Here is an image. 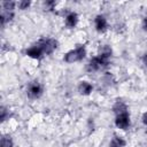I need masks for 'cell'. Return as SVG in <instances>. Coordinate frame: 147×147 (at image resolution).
I'll use <instances>...</instances> for the list:
<instances>
[{"label":"cell","mask_w":147,"mask_h":147,"mask_svg":"<svg viewBox=\"0 0 147 147\" xmlns=\"http://www.w3.org/2000/svg\"><path fill=\"white\" fill-rule=\"evenodd\" d=\"M142 62H144L145 65H147V53L144 55V57H142Z\"/></svg>","instance_id":"obj_20"},{"label":"cell","mask_w":147,"mask_h":147,"mask_svg":"<svg viewBox=\"0 0 147 147\" xmlns=\"http://www.w3.org/2000/svg\"><path fill=\"white\" fill-rule=\"evenodd\" d=\"M86 55V48L84 45H79L77 46L75 49H71L69 52H67L64 54V62L67 63H75L78 61H82Z\"/></svg>","instance_id":"obj_2"},{"label":"cell","mask_w":147,"mask_h":147,"mask_svg":"<svg viewBox=\"0 0 147 147\" xmlns=\"http://www.w3.org/2000/svg\"><path fill=\"white\" fill-rule=\"evenodd\" d=\"M78 20H79V18H78V14L75 13V11H70V13L67 14L64 22H65V25L71 29V28H75V26L77 25Z\"/></svg>","instance_id":"obj_8"},{"label":"cell","mask_w":147,"mask_h":147,"mask_svg":"<svg viewBox=\"0 0 147 147\" xmlns=\"http://www.w3.org/2000/svg\"><path fill=\"white\" fill-rule=\"evenodd\" d=\"M37 45L41 48L44 55H49L57 48L59 42L54 38H42L37 42Z\"/></svg>","instance_id":"obj_3"},{"label":"cell","mask_w":147,"mask_h":147,"mask_svg":"<svg viewBox=\"0 0 147 147\" xmlns=\"http://www.w3.org/2000/svg\"><path fill=\"white\" fill-rule=\"evenodd\" d=\"M94 26L98 32H105L108 29L107 18L103 15H96L94 18Z\"/></svg>","instance_id":"obj_6"},{"label":"cell","mask_w":147,"mask_h":147,"mask_svg":"<svg viewBox=\"0 0 147 147\" xmlns=\"http://www.w3.org/2000/svg\"><path fill=\"white\" fill-rule=\"evenodd\" d=\"M142 28H144V30H146L147 31V16L144 18V21H142Z\"/></svg>","instance_id":"obj_19"},{"label":"cell","mask_w":147,"mask_h":147,"mask_svg":"<svg viewBox=\"0 0 147 147\" xmlns=\"http://www.w3.org/2000/svg\"><path fill=\"white\" fill-rule=\"evenodd\" d=\"M141 119H142V123L147 126V111H146V113H144V115H142V118H141Z\"/></svg>","instance_id":"obj_18"},{"label":"cell","mask_w":147,"mask_h":147,"mask_svg":"<svg viewBox=\"0 0 147 147\" xmlns=\"http://www.w3.org/2000/svg\"><path fill=\"white\" fill-rule=\"evenodd\" d=\"M130 115L127 111L125 113H121L118 115H116V118H115V125L121 129V130H126L129 126H130Z\"/></svg>","instance_id":"obj_5"},{"label":"cell","mask_w":147,"mask_h":147,"mask_svg":"<svg viewBox=\"0 0 147 147\" xmlns=\"http://www.w3.org/2000/svg\"><path fill=\"white\" fill-rule=\"evenodd\" d=\"M13 17H14V11H6V10H2V11H1V15H0L1 24L5 25V23L11 21Z\"/></svg>","instance_id":"obj_12"},{"label":"cell","mask_w":147,"mask_h":147,"mask_svg":"<svg viewBox=\"0 0 147 147\" xmlns=\"http://www.w3.org/2000/svg\"><path fill=\"white\" fill-rule=\"evenodd\" d=\"M44 5H45V7H46V8H48V9H54V7H55L56 2H55V1H46Z\"/></svg>","instance_id":"obj_16"},{"label":"cell","mask_w":147,"mask_h":147,"mask_svg":"<svg viewBox=\"0 0 147 147\" xmlns=\"http://www.w3.org/2000/svg\"><path fill=\"white\" fill-rule=\"evenodd\" d=\"M16 6H17V2H14V1H3L1 3L2 10H6V11H14Z\"/></svg>","instance_id":"obj_13"},{"label":"cell","mask_w":147,"mask_h":147,"mask_svg":"<svg viewBox=\"0 0 147 147\" xmlns=\"http://www.w3.org/2000/svg\"><path fill=\"white\" fill-rule=\"evenodd\" d=\"M113 111H114L116 115H118V114H121V113H125V111H127V106H126L123 101H117V102L113 106Z\"/></svg>","instance_id":"obj_10"},{"label":"cell","mask_w":147,"mask_h":147,"mask_svg":"<svg viewBox=\"0 0 147 147\" xmlns=\"http://www.w3.org/2000/svg\"><path fill=\"white\" fill-rule=\"evenodd\" d=\"M14 146V141L11 139L10 136H2L1 138V147H13Z\"/></svg>","instance_id":"obj_14"},{"label":"cell","mask_w":147,"mask_h":147,"mask_svg":"<svg viewBox=\"0 0 147 147\" xmlns=\"http://www.w3.org/2000/svg\"><path fill=\"white\" fill-rule=\"evenodd\" d=\"M44 92V88H42V85L38 82H32L28 85V88H26V94L29 98L31 99H38L41 96Z\"/></svg>","instance_id":"obj_4"},{"label":"cell","mask_w":147,"mask_h":147,"mask_svg":"<svg viewBox=\"0 0 147 147\" xmlns=\"http://www.w3.org/2000/svg\"><path fill=\"white\" fill-rule=\"evenodd\" d=\"M110 56H111V48L108 45H103L100 48V53L88 61L87 67H86L87 71L94 72V71H99V70L106 68L109 64Z\"/></svg>","instance_id":"obj_1"},{"label":"cell","mask_w":147,"mask_h":147,"mask_svg":"<svg viewBox=\"0 0 147 147\" xmlns=\"http://www.w3.org/2000/svg\"><path fill=\"white\" fill-rule=\"evenodd\" d=\"M125 145H126V141L122 137L114 136V138L109 144V147H125Z\"/></svg>","instance_id":"obj_11"},{"label":"cell","mask_w":147,"mask_h":147,"mask_svg":"<svg viewBox=\"0 0 147 147\" xmlns=\"http://www.w3.org/2000/svg\"><path fill=\"white\" fill-rule=\"evenodd\" d=\"M25 54H26L29 57L34 59V60H40V59L44 56V53H42L41 48H40L37 44L33 45V46H31V47H29V48L25 51Z\"/></svg>","instance_id":"obj_7"},{"label":"cell","mask_w":147,"mask_h":147,"mask_svg":"<svg viewBox=\"0 0 147 147\" xmlns=\"http://www.w3.org/2000/svg\"><path fill=\"white\" fill-rule=\"evenodd\" d=\"M93 91V86L92 84H90L88 82H80L79 85H78V92L82 94V95H90Z\"/></svg>","instance_id":"obj_9"},{"label":"cell","mask_w":147,"mask_h":147,"mask_svg":"<svg viewBox=\"0 0 147 147\" xmlns=\"http://www.w3.org/2000/svg\"><path fill=\"white\" fill-rule=\"evenodd\" d=\"M0 114H1V121H6V117H7V109L5 107H1L0 109Z\"/></svg>","instance_id":"obj_17"},{"label":"cell","mask_w":147,"mask_h":147,"mask_svg":"<svg viewBox=\"0 0 147 147\" xmlns=\"http://www.w3.org/2000/svg\"><path fill=\"white\" fill-rule=\"evenodd\" d=\"M30 5H31V1H26V0H21V1L17 2V7L20 9H22V10L28 9L30 7Z\"/></svg>","instance_id":"obj_15"}]
</instances>
